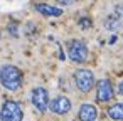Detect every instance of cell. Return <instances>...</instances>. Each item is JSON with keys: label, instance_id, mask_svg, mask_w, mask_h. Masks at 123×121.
Wrapping results in <instances>:
<instances>
[{"label": "cell", "instance_id": "cell-15", "mask_svg": "<svg viewBox=\"0 0 123 121\" xmlns=\"http://www.w3.org/2000/svg\"><path fill=\"white\" fill-rule=\"evenodd\" d=\"M74 0H59V4L61 5H69V4H73Z\"/></svg>", "mask_w": 123, "mask_h": 121}, {"label": "cell", "instance_id": "cell-2", "mask_svg": "<svg viewBox=\"0 0 123 121\" xmlns=\"http://www.w3.org/2000/svg\"><path fill=\"white\" fill-rule=\"evenodd\" d=\"M24 111L17 101H5L0 109V119L2 121H22Z\"/></svg>", "mask_w": 123, "mask_h": 121}, {"label": "cell", "instance_id": "cell-1", "mask_svg": "<svg viewBox=\"0 0 123 121\" xmlns=\"http://www.w3.org/2000/svg\"><path fill=\"white\" fill-rule=\"evenodd\" d=\"M0 84L9 91H17L22 86V71L12 64L0 67Z\"/></svg>", "mask_w": 123, "mask_h": 121}, {"label": "cell", "instance_id": "cell-10", "mask_svg": "<svg viewBox=\"0 0 123 121\" xmlns=\"http://www.w3.org/2000/svg\"><path fill=\"white\" fill-rule=\"evenodd\" d=\"M108 114L115 121H123V103H116L108 109Z\"/></svg>", "mask_w": 123, "mask_h": 121}, {"label": "cell", "instance_id": "cell-12", "mask_svg": "<svg viewBox=\"0 0 123 121\" xmlns=\"http://www.w3.org/2000/svg\"><path fill=\"white\" fill-rule=\"evenodd\" d=\"M79 27H81V29H89V27H91V20L83 17V19L79 20Z\"/></svg>", "mask_w": 123, "mask_h": 121}, {"label": "cell", "instance_id": "cell-11", "mask_svg": "<svg viewBox=\"0 0 123 121\" xmlns=\"http://www.w3.org/2000/svg\"><path fill=\"white\" fill-rule=\"evenodd\" d=\"M105 27L108 30H111V32L118 30V29H121V19L118 15H108L106 20H105Z\"/></svg>", "mask_w": 123, "mask_h": 121}, {"label": "cell", "instance_id": "cell-16", "mask_svg": "<svg viewBox=\"0 0 123 121\" xmlns=\"http://www.w3.org/2000/svg\"><path fill=\"white\" fill-rule=\"evenodd\" d=\"M118 92H120V94L123 96V81H121V82L118 84Z\"/></svg>", "mask_w": 123, "mask_h": 121}, {"label": "cell", "instance_id": "cell-4", "mask_svg": "<svg viewBox=\"0 0 123 121\" xmlns=\"http://www.w3.org/2000/svg\"><path fill=\"white\" fill-rule=\"evenodd\" d=\"M68 56L74 62H84L88 59V46L83 40H71L68 44Z\"/></svg>", "mask_w": 123, "mask_h": 121}, {"label": "cell", "instance_id": "cell-13", "mask_svg": "<svg viewBox=\"0 0 123 121\" xmlns=\"http://www.w3.org/2000/svg\"><path fill=\"white\" fill-rule=\"evenodd\" d=\"M115 15H118L120 19H123V2H120V4L115 7Z\"/></svg>", "mask_w": 123, "mask_h": 121}, {"label": "cell", "instance_id": "cell-14", "mask_svg": "<svg viewBox=\"0 0 123 121\" xmlns=\"http://www.w3.org/2000/svg\"><path fill=\"white\" fill-rule=\"evenodd\" d=\"M9 32H10L14 37L19 35V32H17V25H15V24H10V25H9Z\"/></svg>", "mask_w": 123, "mask_h": 121}, {"label": "cell", "instance_id": "cell-5", "mask_svg": "<svg viewBox=\"0 0 123 121\" xmlns=\"http://www.w3.org/2000/svg\"><path fill=\"white\" fill-rule=\"evenodd\" d=\"M31 99H32V104L36 106V109L41 111V113H44L49 108V92H47V89H44L41 86L32 89Z\"/></svg>", "mask_w": 123, "mask_h": 121}, {"label": "cell", "instance_id": "cell-7", "mask_svg": "<svg viewBox=\"0 0 123 121\" xmlns=\"http://www.w3.org/2000/svg\"><path fill=\"white\" fill-rule=\"evenodd\" d=\"M49 108H51V111H52L54 114H66V113H69V109H71V101H69L66 96H57V98H54V99L51 101Z\"/></svg>", "mask_w": 123, "mask_h": 121}, {"label": "cell", "instance_id": "cell-3", "mask_svg": "<svg viewBox=\"0 0 123 121\" xmlns=\"http://www.w3.org/2000/svg\"><path fill=\"white\" fill-rule=\"evenodd\" d=\"M74 82L81 92H89L94 86V74L89 69H78L74 74Z\"/></svg>", "mask_w": 123, "mask_h": 121}, {"label": "cell", "instance_id": "cell-8", "mask_svg": "<svg viewBox=\"0 0 123 121\" xmlns=\"http://www.w3.org/2000/svg\"><path fill=\"white\" fill-rule=\"evenodd\" d=\"M78 116H79V121H96V118H98V111H96V108L93 106V104H83L81 108H79V113H78Z\"/></svg>", "mask_w": 123, "mask_h": 121}, {"label": "cell", "instance_id": "cell-9", "mask_svg": "<svg viewBox=\"0 0 123 121\" xmlns=\"http://www.w3.org/2000/svg\"><path fill=\"white\" fill-rule=\"evenodd\" d=\"M36 9H37L39 14H42L46 17H59L62 14V10L59 7H52V5H47V4H37Z\"/></svg>", "mask_w": 123, "mask_h": 121}, {"label": "cell", "instance_id": "cell-6", "mask_svg": "<svg viewBox=\"0 0 123 121\" xmlns=\"http://www.w3.org/2000/svg\"><path fill=\"white\" fill-rule=\"evenodd\" d=\"M113 98V86L108 79H101L96 84V99L101 103H106Z\"/></svg>", "mask_w": 123, "mask_h": 121}]
</instances>
